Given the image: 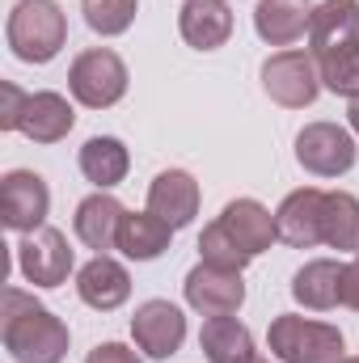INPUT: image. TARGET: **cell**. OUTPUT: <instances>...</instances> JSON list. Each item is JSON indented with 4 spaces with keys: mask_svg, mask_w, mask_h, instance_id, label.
<instances>
[{
    "mask_svg": "<svg viewBox=\"0 0 359 363\" xmlns=\"http://www.w3.org/2000/svg\"><path fill=\"white\" fill-rule=\"evenodd\" d=\"M343 363H359V355H351V359H343Z\"/></svg>",
    "mask_w": 359,
    "mask_h": 363,
    "instance_id": "31",
    "label": "cell"
},
{
    "mask_svg": "<svg viewBox=\"0 0 359 363\" xmlns=\"http://www.w3.org/2000/svg\"><path fill=\"white\" fill-rule=\"evenodd\" d=\"M21 106H26V89H17L13 81H4V85H0V127H4V131H17Z\"/></svg>",
    "mask_w": 359,
    "mask_h": 363,
    "instance_id": "27",
    "label": "cell"
},
{
    "mask_svg": "<svg viewBox=\"0 0 359 363\" xmlns=\"http://www.w3.org/2000/svg\"><path fill=\"white\" fill-rule=\"evenodd\" d=\"M170 237H174V228L161 216H153V211H127L123 224H118V245L114 250H123L131 262H153V258H161L170 250Z\"/></svg>",
    "mask_w": 359,
    "mask_h": 363,
    "instance_id": "21",
    "label": "cell"
},
{
    "mask_svg": "<svg viewBox=\"0 0 359 363\" xmlns=\"http://www.w3.org/2000/svg\"><path fill=\"white\" fill-rule=\"evenodd\" d=\"M72 245L60 228H38V233H26V241L17 245V267L21 274L34 283V287H60L68 283L72 274Z\"/></svg>",
    "mask_w": 359,
    "mask_h": 363,
    "instance_id": "9",
    "label": "cell"
},
{
    "mask_svg": "<svg viewBox=\"0 0 359 363\" xmlns=\"http://www.w3.org/2000/svg\"><path fill=\"white\" fill-rule=\"evenodd\" d=\"M199 258H203L207 267H220V271H245V267L254 262V254H245V245H241L220 220L203 228V237H199Z\"/></svg>",
    "mask_w": 359,
    "mask_h": 363,
    "instance_id": "25",
    "label": "cell"
},
{
    "mask_svg": "<svg viewBox=\"0 0 359 363\" xmlns=\"http://www.w3.org/2000/svg\"><path fill=\"white\" fill-rule=\"evenodd\" d=\"M343 304L359 313V258L343 267Z\"/></svg>",
    "mask_w": 359,
    "mask_h": 363,
    "instance_id": "29",
    "label": "cell"
},
{
    "mask_svg": "<svg viewBox=\"0 0 359 363\" xmlns=\"http://www.w3.org/2000/svg\"><path fill=\"white\" fill-rule=\"evenodd\" d=\"M321 245H330L338 254H359V199L355 194H347V190H330L326 194Z\"/></svg>",
    "mask_w": 359,
    "mask_h": 363,
    "instance_id": "24",
    "label": "cell"
},
{
    "mask_svg": "<svg viewBox=\"0 0 359 363\" xmlns=\"http://www.w3.org/2000/svg\"><path fill=\"white\" fill-rule=\"evenodd\" d=\"M178 30L194 51H216L233 34V9L228 0H186L178 9Z\"/></svg>",
    "mask_w": 359,
    "mask_h": 363,
    "instance_id": "16",
    "label": "cell"
},
{
    "mask_svg": "<svg viewBox=\"0 0 359 363\" xmlns=\"http://www.w3.org/2000/svg\"><path fill=\"white\" fill-rule=\"evenodd\" d=\"M77 127V110L68 106L64 93H26V106H21V118H17V131L34 144H60L68 131Z\"/></svg>",
    "mask_w": 359,
    "mask_h": 363,
    "instance_id": "13",
    "label": "cell"
},
{
    "mask_svg": "<svg viewBox=\"0 0 359 363\" xmlns=\"http://www.w3.org/2000/svg\"><path fill=\"white\" fill-rule=\"evenodd\" d=\"M343 267L347 262H334V258H313L304 262L296 279H292V296L296 304L313 308V313H326V308H338L343 304Z\"/></svg>",
    "mask_w": 359,
    "mask_h": 363,
    "instance_id": "18",
    "label": "cell"
},
{
    "mask_svg": "<svg viewBox=\"0 0 359 363\" xmlns=\"http://www.w3.org/2000/svg\"><path fill=\"white\" fill-rule=\"evenodd\" d=\"M186 304L194 313H203V317H233L245 304L241 271H220V267L199 262L186 274Z\"/></svg>",
    "mask_w": 359,
    "mask_h": 363,
    "instance_id": "11",
    "label": "cell"
},
{
    "mask_svg": "<svg viewBox=\"0 0 359 363\" xmlns=\"http://www.w3.org/2000/svg\"><path fill=\"white\" fill-rule=\"evenodd\" d=\"M127 169H131V157H127L123 140H114V135L85 140V148H81V174H85V182H93L97 190H110V186H118L127 178Z\"/></svg>",
    "mask_w": 359,
    "mask_h": 363,
    "instance_id": "23",
    "label": "cell"
},
{
    "mask_svg": "<svg viewBox=\"0 0 359 363\" xmlns=\"http://www.w3.org/2000/svg\"><path fill=\"white\" fill-rule=\"evenodd\" d=\"M347 118H351V131L359 135V97H351V106H347Z\"/></svg>",
    "mask_w": 359,
    "mask_h": 363,
    "instance_id": "30",
    "label": "cell"
},
{
    "mask_svg": "<svg viewBox=\"0 0 359 363\" xmlns=\"http://www.w3.org/2000/svg\"><path fill=\"white\" fill-rule=\"evenodd\" d=\"M131 338H136V347L144 355L170 359V355H178L182 342H186V317H182L178 304H170V300H148L131 317Z\"/></svg>",
    "mask_w": 359,
    "mask_h": 363,
    "instance_id": "10",
    "label": "cell"
},
{
    "mask_svg": "<svg viewBox=\"0 0 359 363\" xmlns=\"http://www.w3.org/2000/svg\"><path fill=\"white\" fill-rule=\"evenodd\" d=\"M309 55L317 60L321 85L338 97H359V4L321 0L309 21Z\"/></svg>",
    "mask_w": 359,
    "mask_h": 363,
    "instance_id": "1",
    "label": "cell"
},
{
    "mask_svg": "<svg viewBox=\"0 0 359 363\" xmlns=\"http://www.w3.org/2000/svg\"><path fill=\"white\" fill-rule=\"evenodd\" d=\"M123 203L114 199V194H106V190H97L89 194L81 207H77V220H72V228H77V237L97 250V254H106V250H114L118 245V224H123Z\"/></svg>",
    "mask_w": 359,
    "mask_h": 363,
    "instance_id": "19",
    "label": "cell"
},
{
    "mask_svg": "<svg viewBox=\"0 0 359 363\" xmlns=\"http://www.w3.org/2000/svg\"><path fill=\"white\" fill-rule=\"evenodd\" d=\"M77 296H81L89 308H97V313H114V308L127 304V296H131V274H127L123 262L97 254V258L85 262L81 274H77Z\"/></svg>",
    "mask_w": 359,
    "mask_h": 363,
    "instance_id": "15",
    "label": "cell"
},
{
    "mask_svg": "<svg viewBox=\"0 0 359 363\" xmlns=\"http://www.w3.org/2000/svg\"><path fill=\"white\" fill-rule=\"evenodd\" d=\"M270 355L283 363H343L347 355V342H343V330L338 325H326V321H309V317H296V313H279L267 330Z\"/></svg>",
    "mask_w": 359,
    "mask_h": 363,
    "instance_id": "4",
    "label": "cell"
},
{
    "mask_svg": "<svg viewBox=\"0 0 359 363\" xmlns=\"http://www.w3.org/2000/svg\"><path fill=\"white\" fill-rule=\"evenodd\" d=\"M4 34L21 64H51L68 43V17L55 0H17Z\"/></svg>",
    "mask_w": 359,
    "mask_h": 363,
    "instance_id": "3",
    "label": "cell"
},
{
    "mask_svg": "<svg viewBox=\"0 0 359 363\" xmlns=\"http://www.w3.org/2000/svg\"><path fill=\"white\" fill-rule=\"evenodd\" d=\"M136 9H140V0H85V4H81L89 30L93 34H101V38H114V34L131 30Z\"/></svg>",
    "mask_w": 359,
    "mask_h": 363,
    "instance_id": "26",
    "label": "cell"
},
{
    "mask_svg": "<svg viewBox=\"0 0 359 363\" xmlns=\"http://www.w3.org/2000/svg\"><path fill=\"white\" fill-rule=\"evenodd\" d=\"M296 161L317 178H343L355 165V135L338 123H309L296 135Z\"/></svg>",
    "mask_w": 359,
    "mask_h": 363,
    "instance_id": "7",
    "label": "cell"
},
{
    "mask_svg": "<svg viewBox=\"0 0 359 363\" xmlns=\"http://www.w3.org/2000/svg\"><path fill=\"white\" fill-rule=\"evenodd\" d=\"M51 211V190L34 169H13L0 178V220L13 233H38Z\"/></svg>",
    "mask_w": 359,
    "mask_h": 363,
    "instance_id": "8",
    "label": "cell"
},
{
    "mask_svg": "<svg viewBox=\"0 0 359 363\" xmlns=\"http://www.w3.org/2000/svg\"><path fill=\"white\" fill-rule=\"evenodd\" d=\"M0 334H4V351L17 363H64L68 355V325L17 287H4Z\"/></svg>",
    "mask_w": 359,
    "mask_h": 363,
    "instance_id": "2",
    "label": "cell"
},
{
    "mask_svg": "<svg viewBox=\"0 0 359 363\" xmlns=\"http://www.w3.org/2000/svg\"><path fill=\"white\" fill-rule=\"evenodd\" d=\"M85 363H144L131 347H123V342H101V347H93L89 359Z\"/></svg>",
    "mask_w": 359,
    "mask_h": 363,
    "instance_id": "28",
    "label": "cell"
},
{
    "mask_svg": "<svg viewBox=\"0 0 359 363\" xmlns=\"http://www.w3.org/2000/svg\"><path fill=\"white\" fill-rule=\"evenodd\" d=\"M355 258H359V254H355Z\"/></svg>",
    "mask_w": 359,
    "mask_h": 363,
    "instance_id": "32",
    "label": "cell"
},
{
    "mask_svg": "<svg viewBox=\"0 0 359 363\" xmlns=\"http://www.w3.org/2000/svg\"><path fill=\"white\" fill-rule=\"evenodd\" d=\"M199 347H203L207 363H258L254 334L233 317H207L203 334H199Z\"/></svg>",
    "mask_w": 359,
    "mask_h": 363,
    "instance_id": "22",
    "label": "cell"
},
{
    "mask_svg": "<svg viewBox=\"0 0 359 363\" xmlns=\"http://www.w3.org/2000/svg\"><path fill=\"white\" fill-rule=\"evenodd\" d=\"M148 211L161 216L174 233L186 228L194 216H199V182L190 178L186 169H165L157 174L148 186Z\"/></svg>",
    "mask_w": 359,
    "mask_h": 363,
    "instance_id": "14",
    "label": "cell"
},
{
    "mask_svg": "<svg viewBox=\"0 0 359 363\" xmlns=\"http://www.w3.org/2000/svg\"><path fill=\"white\" fill-rule=\"evenodd\" d=\"M263 89L270 101L287 106V110H304L317 101L321 93V72L317 60L309 51H279L263 64Z\"/></svg>",
    "mask_w": 359,
    "mask_h": 363,
    "instance_id": "6",
    "label": "cell"
},
{
    "mask_svg": "<svg viewBox=\"0 0 359 363\" xmlns=\"http://www.w3.org/2000/svg\"><path fill=\"white\" fill-rule=\"evenodd\" d=\"M321 211H326V190H317V186L292 190L275 211L279 241L292 250H313L321 241Z\"/></svg>",
    "mask_w": 359,
    "mask_h": 363,
    "instance_id": "12",
    "label": "cell"
},
{
    "mask_svg": "<svg viewBox=\"0 0 359 363\" xmlns=\"http://www.w3.org/2000/svg\"><path fill=\"white\" fill-rule=\"evenodd\" d=\"M220 224L245 245V254H267L270 245L279 241V228H275V216H270L267 207L258 203V199H233L224 211H220Z\"/></svg>",
    "mask_w": 359,
    "mask_h": 363,
    "instance_id": "20",
    "label": "cell"
},
{
    "mask_svg": "<svg viewBox=\"0 0 359 363\" xmlns=\"http://www.w3.org/2000/svg\"><path fill=\"white\" fill-rule=\"evenodd\" d=\"M68 89L81 106L89 110H106L114 101H123L127 93V64L110 51V47H89L72 60L68 68Z\"/></svg>",
    "mask_w": 359,
    "mask_h": 363,
    "instance_id": "5",
    "label": "cell"
},
{
    "mask_svg": "<svg viewBox=\"0 0 359 363\" xmlns=\"http://www.w3.org/2000/svg\"><path fill=\"white\" fill-rule=\"evenodd\" d=\"M313 0H258L254 9V30L270 47H292L300 34H309L313 21Z\"/></svg>",
    "mask_w": 359,
    "mask_h": 363,
    "instance_id": "17",
    "label": "cell"
}]
</instances>
